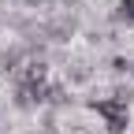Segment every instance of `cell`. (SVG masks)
Listing matches in <instances>:
<instances>
[{
	"instance_id": "obj_1",
	"label": "cell",
	"mask_w": 134,
	"mask_h": 134,
	"mask_svg": "<svg viewBox=\"0 0 134 134\" xmlns=\"http://www.w3.org/2000/svg\"><path fill=\"white\" fill-rule=\"evenodd\" d=\"M90 108L104 119L108 134H127L130 130V104L119 97H104V100H90Z\"/></svg>"
},
{
	"instance_id": "obj_3",
	"label": "cell",
	"mask_w": 134,
	"mask_h": 134,
	"mask_svg": "<svg viewBox=\"0 0 134 134\" xmlns=\"http://www.w3.org/2000/svg\"><path fill=\"white\" fill-rule=\"evenodd\" d=\"M115 19L134 26V0H119V4H115Z\"/></svg>"
},
{
	"instance_id": "obj_4",
	"label": "cell",
	"mask_w": 134,
	"mask_h": 134,
	"mask_svg": "<svg viewBox=\"0 0 134 134\" xmlns=\"http://www.w3.org/2000/svg\"><path fill=\"white\" fill-rule=\"evenodd\" d=\"M108 67H112V75H127L130 67H134V63H130L127 56H112V63H108Z\"/></svg>"
},
{
	"instance_id": "obj_5",
	"label": "cell",
	"mask_w": 134,
	"mask_h": 134,
	"mask_svg": "<svg viewBox=\"0 0 134 134\" xmlns=\"http://www.w3.org/2000/svg\"><path fill=\"white\" fill-rule=\"evenodd\" d=\"M130 75H134V67H130Z\"/></svg>"
},
{
	"instance_id": "obj_2",
	"label": "cell",
	"mask_w": 134,
	"mask_h": 134,
	"mask_svg": "<svg viewBox=\"0 0 134 134\" xmlns=\"http://www.w3.org/2000/svg\"><path fill=\"white\" fill-rule=\"evenodd\" d=\"M71 34H75V19L71 15H56V19L45 26V37L48 41H71Z\"/></svg>"
}]
</instances>
